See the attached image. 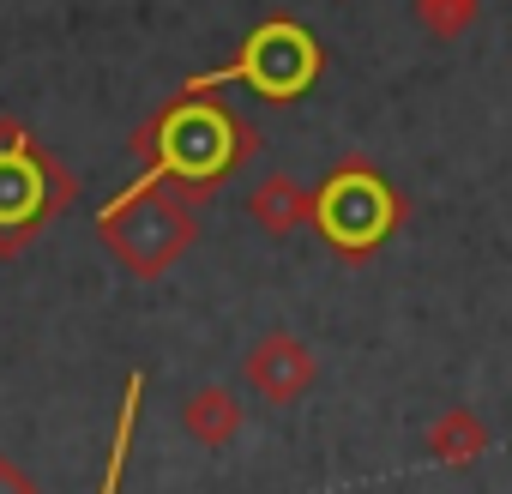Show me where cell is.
I'll return each instance as SVG.
<instances>
[{"instance_id":"30bf717a","label":"cell","mask_w":512,"mask_h":494,"mask_svg":"<svg viewBox=\"0 0 512 494\" xmlns=\"http://www.w3.org/2000/svg\"><path fill=\"white\" fill-rule=\"evenodd\" d=\"M410 13L422 19V31H428V37L452 43V37H464V31L476 25L482 0H410Z\"/></svg>"},{"instance_id":"9c48e42d","label":"cell","mask_w":512,"mask_h":494,"mask_svg":"<svg viewBox=\"0 0 512 494\" xmlns=\"http://www.w3.org/2000/svg\"><path fill=\"white\" fill-rule=\"evenodd\" d=\"M422 446H428V458H434V464H446V470H470V464H482V458H488L494 434H488V422H482L476 410L452 404L446 416H434V422H428Z\"/></svg>"},{"instance_id":"6da1fadb","label":"cell","mask_w":512,"mask_h":494,"mask_svg":"<svg viewBox=\"0 0 512 494\" xmlns=\"http://www.w3.org/2000/svg\"><path fill=\"white\" fill-rule=\"evenodd\" d=\"M253 151H260V133L247 127V115H235L211 91H199V97L175 91L133 133V157L145 163L133 181L139 187H175L187 199H211L229 175H241L253 163Z\"/></svg>"},{"instance_id":"7a4b0ae2","label":"cell","mask_w":512,"mask_h":494,"mask_svg":"<svg viewBox=\"0 0 512 494\" xmlns=\"http://www.w3.org/2000/svg\"><path fill=\"white\" fill-rule=\"evenodd\" d=\"M97 241H103V254L127 278L157 284L163 272H175V260L193 254V241H199V199H187L175 187H139V181H127L97 211Z\"/></svg>"},{"instance_id":"ba28073f","label":"cell","mask_w":512,"mask_h":494,"mask_svg":"<svg viewBox=\"0 0 512 494\" xmlns=\"http://www.w3.org/2000/svg\"><path fill=\"white\" fill-rule=\"evenodd\" d=\"M308 211H314V187H302L296 175H260L247 187V217L260 223L272 241L278 235H296V229H308Z\"/></svg>"},{"instance_id":"5b68a950","label":"cell","mask_w":512,"mask_h":494,"mask_svg":"<svg viewBox=\"0 0 512 494\" xmlns=\"http://www.w3.org/2000/svg\"><path fill=\"white\" fill-rule=\"evenodd\" d=\"M404 223V193L368 163V157H344L320 175L314 187V211H308V229L344 260H368L398 235Z\"/></svg>"},{"instance_id":"52a82bcc","label":"cell","mask_w":512,"mask_h":494,"mask_svg":"<svg viewBox=\"0 0 512 494\" xmlns=\"http://www.w3.org/2000/svg\"><path fill=\"white\" fill-rule=\"evenodd\" d=\"M241 422H247L241 392H235V386H223V380L193 386V392L181 398V434H187V440H199L205 452H223V446L241 434Z\"/></svg>"},{"instance_id":"8992f818","label":"cell","mask_w":512,"mask_h":494,"mask_svg":"<svg viewBox=\"0 0 512 494\" xmlns=\"http://www.w3.org/2000/svg\"><path fill=\"white\" fill-rule=\"evenodd\" d=\"M314 380H320V356L296 332H284V326L266 332V338H253L247 356H241V386L260 398V404H272V410L302 404L314 392Z\"/></svg>"},{"instance_id":"277c9868","label":"cell","mask_w":512,"mask_h":494,"mask_svg":"<svg viewBox=\"0 0 512 494\" xmlns=\"http://www.w3.org/2000/svg\"><path fill=\"white\" fill-rule=\"evenodd\" d=\"M79 175L13 115H0V260H19L25 247L73 205Z\"/></svg>"},{"instance_id":"3957f363","label":"cell","mask_w":512,"mask_h":494,"mask_svg":"<svg viewBox=\"0 0 512 494\" xmlns=\"http://www.w3.org/2000/svg\"><path fill=\"white\" fill-rule=\"evenodd\" d=\"M320 73H326V49H320V37H314L296 13H272V19H260V25L241 37V49H235L223 67L193 73L181 91L199 97V91L247 85L260 103H296V97H308V91L320 85Z\"/></svg>"},{"instance_id":"8fae6325","label":"cell","mask_w":512,"mask_h":494,"mask_svg":"<svg viewBox=\"0 0 512 494\" xmlns=\"http://www.w3.org/2000/svg\"><path fill=\"white\" fill-rule=\"evenodd\" d=\"M0 494H43V488H37V476H31L25 464L0 458Z\"/></svg>"}]
</instances>
